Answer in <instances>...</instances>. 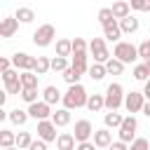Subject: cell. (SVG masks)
Masks as SVG:
<instances>
[{"label":"cell","mask_w":150,"mask_h":150,"mask_svg":"<svg viewBox=\"0 0 150 150\" xmlns=\"http://www.w3.org/2000/svg\"><path fill=\"white\" fill-rule=\"evenodd\" d=\"M87 101H89V94L82 84H70L68 91L63 94V108H68V110L87 108Z\"/></svg>","instance_id":"obj_1"},{"label":"cell","mask_w":150,"mask_h":150,"mask_svg":"<svg viewBox=\"0 0 150 150\" xmlns=\"http://www.w3.org/2000/svg\"><path fill=\"white\" fill-rule=\"evenodd\" d=\"M105 110H120L122 105H124V87L120 84V82H110L108 87H105Z\"/></svg>","instance_id":"obj_2"},{"label":"cell","mask_w":150,"mask_h":150,"mask_svg":"<svg viewBox=\"0 0 150 150\" xmlns=\"http://www.w3.org/2000/svg\"><path fill=\"white\" fill-rule=\"evenodd\" d=\"M112 56H115V59H120L124 66H127V63H136V61L141 59V56H138V47H136V45H131V42H127V40L115 42Z\"/></svg>","instance_id":"obj_3"},{"label":"cell","mask_w":150,"mask_h":150,"mask_svg":"<svg viewBox=\"0 0 150 150\" xmlns=\"http://www.w3.org/2000/svg\"><path fill=\"white\" fill-rule=\"evenodd\" d=\"M54 38H56V28H54L52 23H42V26H38V30L33 33V45H35V47H49V45L54 42Z\"/></svg>","instance_id":"obj_4"},{"label":"cell","mask_w":150,"mask_h":150,"mask_svg":"<svg viewBox=\"0 0 150 150\" xmlns=\"http://www.w3.org/2000/svg\"><path fill=\"white\" fill-rule=\"evenodd\" d=\"M136 129H138L136 117H134V115H127L124 122H122V127L117 129L120 141H122V143H134V138H136Z\"/></svg>","instance_id":"obj_5"},{"label":"cell","mask_w":150,"mask_h":150,"mask_svg":"<svg viewBox=\"0 0 150 150\" xmlns=\"http://www.w3.org/2000/svg\"><path fill=\"white\" fill-rule=\"evenodd\" d=\"M89 52L94 56V63H105L108 59H112L110 52H108V47H105V38H94L89 42Z\"/></svg>","instance_id":"obj_6"},{"label":"cell","mask_w":150,"mask_h":150,"mask_svg":"<svg viewBox=\"0 0 150 150\" xmlns=\"http://www.w3.org/2000/svg\"><path fill=\"white\" fill-rule=\"evenodd\" d=\"M94 131H96V129L91 127L89 120H77V122H75V129H73V136H75L77 143H84V141L94 138Z\"/></svg>","instance_id":"obj_7"},{"label":"cell","mask_w":150,"mask_h":150,"mask_svg":"<svg viewBox=\"0 0 150 150\" xmlns=\"http://www.w3.org/2000/svg\"><path fill=\"white\" fill-rule=\"evenodd\" d=\"M35 56H30V54H26V52H16V54H12V66L16 68V70H35Z\"/></svg>","instance_id":"obj_8"},{"label":"cell","mask_w":150,"mask_h":150,"mask_svg":"<svg viewBox=\"0 0 150 150\" xmlns=\"http://www.w3.org/2000/svg\"><path fill=\"white\" fill-rule=\"evenodd\" d=\"M143 105H145V96L143 91H129L124 96V108L134 115V112H143Z\"/></svg>","instance_id":"obj_9"},{"label":"cell","mask_w":150,"mask_h":150,"mask_svg":"<svg viewBox=\"0 0 150 150\" xmlns=\"http://www.w3.org/2000/svg\"><path fill=\"white\" fill-rule=\"evenodd\" d=\"M28 115L33 117V120H52V105L47 103V101H35V103H30L28 105Z\"/></svg>","instance_id":"obj_10"},{"label":"cell","mask_w":150,"mask_h":150,"mask_svg":"<svg viewBox=\"0 0 150 150\" xmlns=\"http://www.w3.org/2000/svg\"><path fill=\"white\" fill-rule=\"evenodd\" d=\"M38 138H42L45 143L56 141V138H59V136H56V124H54L52 120H40V122H38Z\"/></svg>","instance_id":"obj_11"},{"label":"cell","mask_w":150,"mask_h":150,"mask_svg":"<svg viewBox=\"0 0 150 150\" xmlns=\"http://www.w3.org/2000/svg\"><path fill=\"white\" fill-rule=\"evenodd\" d=\"M19 30V19L16 16H5L0 21V38H14Z\"/></svg>","instance_id":"obj_12"},{"label":"cell","mask_w":150,"mask_h":150,"mask_svg":"<svg viewBox=\"0 0 150 150\" xmlns=\"http://www.w3.org/2000/svg\"><path fill=\"white\" fill-rule=\"evenodd\" d=\"M122 35H124V33H122V28H120V21H117V19L103 26V38H105L108 42H120V38H122Z\"/></svg>","instance_id":"obj_13"},{"label":"cell","mask_w":150,"mask_h":150,"mask_svg":"<svg viewBox=\"0 0 150 150\" xmlns=\"http://www.w3.org/2000/svg\"><path fill=\"white\" fill-rule=\"evenodd\" d=\"M94 145H96V148H110V145H112V131H110L108 127L96 129V131H94Z\"/></svg>","instance_id":"obj_14"},{"label":"cell","mask_w":150,"mask_h":150,"mask_svg":"<svg viewBox=\"0 0 150 150\" xmlns=\"http://www.w3.org/2000/svg\"><path fill=\"white\" fill-rule=\"evenodd\" d=\"M56 150H77V141H75V136H73L70 131L59 134V138H56Z\"/></svg>","instance_id":"obj_15"},{"label":"cell","mask_w":150,"mask_h":150,"mask_svg":"<svg viewBox=\"0 0 150 150\" xmlns=\"http://www.w3.org/2000/svg\"><path fill=\"white\" fill-rule=\"evenodd\" d=\"M42 101H47L49 105H56L59 101H63V94H61L54 84H49V87H45V89H42Z\"/></svg>","instance_id":"obj_16"},{"label":"cell","mask_w":150,"mask_h":150,"mask_svg":"<svg viewBox=\"0 0 150 150\" xmlns=\"http://www.w3.org/2000/svg\"><path fill=\"white\" fill-rule=\"evenodd\" d=\"M122 122H124V115H120L117 110H108V112L103 115V124H105L108 129H120Z\"/></svg>","instance_id":"obj_17"},{"label":"cell","mask_w":150,"mask_h":150,"mask_svg":"<svg viewBox=\"0 0 150 150\" xmlns=\"http://www.w3.org/2000/svg\"><path fill=\"white\" fill-rule=\"evenodd\" d=\"M112 14H115L117 21H122V19H127L131 14V5L127 0H117V2H112Z\"/></svg>","instance_id":"obj_18"},{"label":"cell","mask_w":150,"mask_h":150,"mask_svg":"<svg viewBox=\"0 0 150 150\" xmlns=\"http://www.w3.org/2000/svg\"><path fill=\"white\" fill-rule=\"evenodd\" d=\"M120 28H122V33L131 35V33H136V30L141 28V21H138L134 14H129L127 19H122V21H120Z\"/></svg>","instance_id":"obj_19"},{"label":"cell","mask_w":150,"mask_h":150,"mask_svg":"<svg viewBox=\"0 0 150 150\" xmlns=\"http://www.w3.org/2000/svg\"><path fill=\"white\" fill-rule=\"evenodd\" d=\"M73 68H77L82 75L89 73V66H87V52H73V61H70Z\"/></svg>","instance_id":"obj_20"},{"label":"cell","mask_w":150,"mask_h":150,"mask_svg":"<svg viewBox=\"0 0 150 150\" xmlns=\"http://www.w3.org/2000/svg\"><path fill=\"white\" fill-rule=\"evenodd\" d=\"M52 122H54L56 127L70 124V110H68V108H56V110L52 112Z\"/></svg>","instance_id":"obj_21"},{"label":"cell","mask_w":150,"mask_h":150,"mask_svg":"<svg viewBox=\"0 0 150 150\" xmlns=\"http://www.w3.org/2000/svg\"><path fill=\"white\" fill-rule=\"evenodd\" d=\"M105 108V96L103 94H89V101H87V110L91 112H98Z\"/></svg>","instance_id":"obj_22"},{"label":"cell","mask_w":150,"mask_h":150,"mask_svg":"<svg viewBox=\"0 0 150 150\" xmlns=\"http://www.w3.org/2000/svg\"><path fill=\"white\" fill-rule=\"evenodd\" d=\"M28 110H21V108H14V110H9V122L12 124H16V127H23L26 122H28Z\"/></svg>","instance_id":"obj_23"},{"label":"cell","mask_w":150,"mask_h":150,"mask_svg":"<svg viewBox=\"0 0 150 150\" xmlns=\"http://www.w3.org/2000/svg\"><path fill=\"white\" fill-rule=\"evenodd\" d=\"M38 73H33V70H23L21 73V84H23V89H38Z\"/></svg>","instance_id":"obj_24"},{"label":"cell","mask_w":150,"mask_h":150,"mask_svg":"<svg viewBox=\"0 0 150 150\" xmlns=\"http://www.w3.org/2000/svg\"><path fill=\"white\" fill-rule=\"evenodd\" d=\"M105 75H108L105 63H91V66H89V77H91L94 82H101Z\"/></svg>","instance_id":"obj_25"},{"label":"cell","mask_w":150,"mask_h":150,"mask_svg":"<svg viewBox=\"0 0 150 150\" xmlns=\"http://www.w3.org/2000/svg\"><path fill=\"white\" fill-rule=\"evenodd\" d=\"M16 145V134L9 129H0V148H14Z\"/></svg>","instance_id":"obj_26"},{"label":"cell","mask_w":150,"mask_h":150,"mask_svg":"<svg viewBox=\"0 0 150 150\" xmlns=\"http://www.w3.org/2000/svg\"><path fill=\"white\" fill-rule=\"evenodd\" d=\"M56 56H73V40H56Z\"/></svg>","instance_id":"obj_27"},{"label":"cell","mask_w":150,"mask_h":150,"mask_svg":"<svg viewBox=\"0 0 150 150\" xmlns=\"http://www.w3.org/2000/svg\"><path fill=\"white\" fill-rule=\"evenodd\" d=\"M52 70V59L49 56H38V61H35V70L33 73H38V75H47Z\"/></svg>","instance_id":"obj_28"},{"label":"cell","mask_w":150,"mask_h":150,"mask_svg":"<svg viewBox=\"0 0 150 150\" xmlns=\"http://www.w3.org/2000/svg\"><path fill=\"white\" fill-rule=\"evenodd\" d=\"M105 70H108V75H122V73H124V63L112 56V59L105 61Z\"/></svg>","instance_id":"obj_29"},{"label":"cell","mask_w":150,"mask_h":150,"mask_svg":"<svg viewBox=\"0 0 150 150\" xmlns=\"http://www.w3.org/2000/svg\"><path fill=\"white\" fill-rule=\"evenodd\" d=\"M14 16L19 19V23H30V21L35 19V12H33L30 7H19V9L14 12Z\"/></svg>","instance_id":"obj_30"},{"label":"cell","mask_w":150,"mask_h":150,"mask_svg":"<svg viewBox=\"0 0 150 150\" xmlns=\"http://www.w3.org/2000/svg\"><path fill=\"white\" fill-rule=\"evenodd\" d=\"M80 77H82V73H80L77 68H73V66H68V68L63 70V80L68 82V87H70V84H80Z\"/></svg>","instance_id":"obj_31"},{"label":"cell","mask_w":150,"mask_h":150,"mask_svg":"<svg viewBox=\"0 0 150 150\" xmlns=\"http://www.w3.org/2000/svg\"><path fill=\"white\" fill-rule=\"evenodd\" d=\"M30 143H33L30 131H19V134H16V148H19V150H28Z\"/></svg>","instance_id":"obj_32"},{"label":"cell","mask_w":150,"mask_h":150,"mask_svg":"<svg viewBox=\"0 0 150 150\" xmlns=\"http://www.w3.org/2000/svg\"><path fill=\"white\" fill-rule=\"evenodd\" d=\"M98 23L101 26H105V23H110V21H115V14H112V7H101L98 9Z\"/></svg>","instance_id":"obj_33"},{"label":"cell","mask_w":150,"mask_h":150,"mask_svg":"<svg viewBox=\"0 0 150 150\" xmlns=\"http://www.w3.org/2000/svg\"><path fill=\"white\" fill-rule=\"evenodd\" d=\"M134 80H138V82H148L150 80V73H148L145 63H136L134 66Z\"/></svg>","instance_id":"obj_34"},{"label":"cell","mask_w":150,"mask_h":150,"mask_svg":"<svg viewBox=\"0 0 150 150\" xmlns=\"http://www.w3.org/2000/svg\"><path fill=\"white\" fill-rule=\"evenodd\" d=\"M68 66H70V63H68L66 56H54V59H52V70H54V73H63Z\"/></svg>","instance_id":"obj_35"},{"label":"cell","mask_w":150,"mask_h":150,"mask_svg":"<svg viewBox=\"0 0 150 150\" xmlns=\"http://www.w3.org/2000/svg\"><path fill=\"white\" fill-rule=\"evenodd\" d=\"M5 91H7L9 96H14V94H21V91H23L21 77H19V80H14V82H7V84H5Z\"/></svg>","instance_id":"obj_36"},{"label":"cell","mask_w":150,"mask_h":150,"mask_svg":"<svg viewBox=\"0 0 150 150\" xmlns=\"http://www.w3.org/2000/svg\"><path fill=\"white\" fill-rule=\"evenodd\" d=\"M129 150H150V143H148V138L136 136V138H134V143L129 145Z\"/></svg>","instance_id":"obj_37"},{"label":"cell","mask_w":150,"mask_h":150,"mask_svg":"<svg viewBox=\"0 0 150 150\" xmlns=\"http://www.w3.org/2000/svg\"><path fill=\"white\" fill-rule=\"evenodd\" d=\"M19 96H21V101H26V103L30 105V103H35V101H38V89H23Z\"/></svg>","instance_id":"obj_38"},{"label":"cell","mask_w":150,"mask_h":150,"mask_svg":"<svg viewBox=\"0 0 150 150\" xmlns=\"http://www.w3.org/2000/svg\"><path fill=\"white\" fill-rule=\"evenodd\" d=\"M129 5L136 12H150V0H129Z\"/></svg>","instance_id":"obj_39"},{"label":"cell","mask_w":150,"mask_h":150,"mask_svg":"<svg viewBox=\"0 0 150 150\" xmlns=\"http://www.w3.org/2000/svg\"><path fill=\"white\" fill-rule=\"evenodd\" d=\"M138 56H141L143 61H148V59H150V38H145V40L138 45Z\"/></svg>","instance_id":"obj_40"},{"label":"cell","mask_w":150,"mask_h":150,"mask_svg":"<svg viewBox=\"0 0 150 150\" xmlns=\"http://www.w3.org/2000/svg\"><path fill=\"white\" fill-rule=\"evenodd\" d=\"M21 77V70H16V68H9V70H5L2 73V82L7 84V82H14V80H19Z\"/></svg>","instance_id":"obj_41"},{"label":"cell","mask_w":150,"mask_h":150,"mask_svg":"<svg viewBox=\"0 0 150 150\" xmlns=\"http://www.w3.org/2000/svg\"><path fill=\"white\" fill-rule=\"evenodd\" d=\"M87 49H89V42H84L82 38L73 40V52H87Z\"/></svg>","instance_id":"obj_42"},{"label":"cell","mask_w":150,"mask_h":150,"mask_svg":"<svg viewBox=\"0 0 150 150\" xmlns=\"http://www.w3.org/2000/svg\"><path fill=\"white\" fill-rule=\"evenodd\" d=\"M28 150H47V143H45L42 138H38V141H33V143H30V148H28Z\"/></svg>","instance_id":"obj_43"},{"label":"cell","mask_w":150,"mask_h":150,"mask_svg":"<svg viewBox=\"0 0 150 150\" xmlns=\"http://www.w3.org/2000/svg\"><path fill=\"white\" fill-rule=\"evenodd\" d=\"M9 68H12V59L2 56V59H0V73H5V70H9Z\"/></svg>","instance_id":"obj_44"},{"label":"cell","mask_w":150,"mask_h":150,"mask_svg":"<svg viewBox=\"0 0 150 150\" xmlns=\"http://www.w3.org/2000/svg\"><path fill=\"white\" fill-rule=\"evenodd\" d=\"M77 150H96L94 141H84V143H77Z\"/></svg>","instance_id":"obj_45"},{"label":"cell","mask_w":150,"mask_h":150,"mask_svg":"<svg viewBox=\"0 0 150 150\" xmlns=\"http://www.w3.org/2000/svg\"><path fill=\"white\" fill-rule=\"evenodd\" d=\"M108 150H129V145L122 143V141H112V145H110Z\"/></svg>","instance_id":"obj_46"},{"label":"cell","mask_w":150,"mask_h":150,"mask_svg":"<svg viewBox=\"0 0 150 150\" xmlns=\"http://www.w3.org/2000/svg\"><path fill=\"white\" fill-rule=\"evenodd\" d=\"M143 96H145V101H150V80L143 84Z\"/></svg>","instance_id":"obj_47"},{"label":"cell","mask_w":150,"mask_h":150,"mask_svg":"<svg viewBox=\"0 0 150 150\" xmlns=\"http://www.w3.org/2000/svg\"><path fill=\"white\" fill-rule=\"evenodd\" d=\"M143 115L150 117V101H145V105H143Z\"/></svg>","instance_id":"obj_48"},{"label":"cell","mask_w":150,"mask_h":150,"mask_svg":"<svg viewBox=\"0 0 150 150\" xmlns=\"http://www.w3.org/2000/svg\"><path fill=\"white\" fill-rule=\"evenodd\" d=\"M143 63H145V68H148V73H150V59H148V61H143Z\"/></svg>","instance_id":"obj_49"},{"label":"cell","mask_w":150,"mask_h":150,"mask_svg":"<svg viewBox=\"0 0 150 150\" xmlns=\"http://www.w3.org/2000/svg\"><path fill=\"white\" fill-rule=\"evenodd\" d=\"M2 150H19V148H2Z\"/></svg>","instance_id":"obj_50"},{"label":"cell","mask_w":150,"mask_h":150,"mask_svg":"<svg viewBox=\"0 0 150 150\" xmlns=\"http://www.w3.org/2000/svg\"><path fill=\"white\" fill-rule=\"evenodd\" d=\"M112 2H117V0H112Z\"/></svg>","instance_id":"obj_51"}]
</instances>
